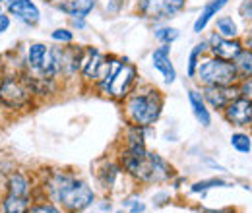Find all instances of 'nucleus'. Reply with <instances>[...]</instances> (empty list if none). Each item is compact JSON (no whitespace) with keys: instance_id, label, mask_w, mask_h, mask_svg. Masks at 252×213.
<instances>
[{"instance_id":"nucleus-34","label":"nucleus","mask_w":252,"mask_h":213,"mask_svg":"<svg viewBox=\"0 0 252 213\" xmlns=\"http://www.w3.org/2000/svg\"><path fill=\"white\" fill-rule=\"evenodd\" d=\"M123 2H125V0H107V4H109V10H111V12H117V10L123 6Z\"/></svg>"},{"instance_id":"nucleus-23","label":"nucleus","mask_w":252,"mask_h":213,"mask_svg":"<svg viewBox=\"0 0 252 213\" xmlns=\"http://www.w3.org/2000/svg\"><path fill=\"white\" fill-rule=\"evenodd\" d=\"M212 188H229V183L223 181V179H208V181H200V183H194L190 186V192L192 194H200V192H208Z\"/></svg>"},{"instance_id":"nucleus-1","label":"nucleus","mask_w":252,"mask_h":213,"mask_svg":"<svg viewBox=\"0 0 252 213\" xmlns=\"http://www.w3.org/2000/svg\"><path fill=\"white\" fill-rule=\"evenodd\" d=\"M49 194L57 204H61L70 213L88 210L95 200L94 190L88 186V183L66 173H57L49 181Z\"/></svg>"},{"instance_id":"nucleus-24","label":"nucleus","mask_w":252,"mask_h":213,"mask_svg":"<svg viewBox=\"0 0 252 213\" xmlns=\"http://www.w3.org/2000/svg\"><path fill=\"white\" fill-rule=\"evenodd\" d=\"M231 146L239 153H249L252 150L251 138H249L247 134H243V132H237V134L231 136Z\"/></svg>"},{"instance_id":"nucleus-33","label":"nucleus","mask_w":252,"mask_h":213,"mask_svg":"<svg viewBox=\"0 0 252 213\" xmlns=\"http://www.w3.org/2000/svg\"><path fill=\"white\" fill-rule=\"evenodd\" d=\"M10 26H12V18H10V14H0V33H6V31L10 30Z\"/></svg>"},{"instance_id":"nucleus-28","label":"nucleus","mask_w":252,"mask_h":213,"mask_svg":"<svg viewBox=\"0 0 252 213\" xmlns=\"http://www.w3.org/2000/svg\"><path fill=\"white\" fill-rule=\"evenodd\" d=\"M185 4H187V0H165V16H167V20L175 18L185 8Z\"/></svg>"},{"instance_id":"nucleus-21","label":"nucleus","mask_w":252,"mask_h":213,"mask_svg":"<svg viewBox=\"0 0 252 213\" xmlns=\"http://www.w3.org/2000/svg\"><path fill=\"white\" fill-rule=\"evenodd\" d=\"M216 28H218V35L225 37V39H233V37H237V33H239V31H237V24L233 22L231 16H221V18H218Z\"/></svg>"},{"instance_id":"nucleus-14","label":"nucleus","mask_w":252,"mask_h":213,"mask_svg":"<svg viewBox=\"0 0 252 213\" xmlns=\"http://www.w3.org/2000/svg\"><path fill=\"white\" fill-rule=\"evenodd\" d=\"M227 2L229 0H210L206 6H204V10H202V14L198 16V20L194 22V33H202V31L208 28V24L212 22V18L214 16H218V12H220L223 6H227Z\"/></svg>"},{"instance_id":"nucleus-2","label":"nucleus","mask_w":252,"mask_h":213,"mask_svg":"<svg viewBox=\"0 0 252 213\" xmlns=\"http://www.w3.org/2000/svg\"><path fill=\"white\" fill-rule=\"evenodd\" d=\"M136 76H138V72H136L134 64H130L128 61L107 59L97 84H99V90L105 95H109L113 99H125L134 88Z\"/></svg>"},{"instance_id":"nucleus-18","label":"nucleus","mask_w":252,"mask_h":213,"mask_svg":"<svg viewBox=\"0 0 252 213\" xmlns=\"http://www.w3.org/2000/svg\"><path fill=\"white\" fill-rule=\"evenodd\" d=\"M30 210V196H16L6 194L2 200V213H28Z\"/></svg>"},{"instance_id":"nucleus-30","label":"nucleus","mask_w":252,"mask_h":213,"mask_svg":"<svg viewBox=\"0 0 252 213\" xmlns=\"http://www.w3.org/2000/svg\"><path fill=\"white\" fill-rule=\"evenodd\" d=\"M123 206L130 208V213H144L146 212V206H144L142 202H138L136 198H128V200H125V202H123Z\"/></svg>"},{"instance_id":"nucleus-20","label":"nucleus","mask_w":252,"mask_h":213,"mask_svg":"<svg viewBox=\"0 0 252 213\" xmlns=\"http://www.w3.org/2000/svg\"><path fill=\"white\" fill-rule=\"evenodd\" d=\"M233 66H235V70H237L239 76H243V78H252V51L251 49L241 51V53L235 57Z\"/></svg>"},{"instance_id":"nucleus-40","label":"nucleus","mask_w":252,"mask_h":213,"mask_svg":"<svg viewBox=\"0 0 252 213\" xmlns=\"http://www.w3.org/2000/svg\"><path fill=\"white\" fill-rule=\"evenodd\" d=\"M0 14H2V4H0Z\"/></svg>"},{"instance_id":"nucleus-11","label":"nucleus","mask_w":252,"mask_h":213,"mask_svg":"<svg viewBox=\"0 0 252 213\" xmlns=\"http://www.w3.org/2000/svg\"><path fill=\"white\" fill-rule=\"evenodd\" d=\"M105 57L94 49V47H90V49H84V59H82V68H80V72H82V76L86 78V80H99V76H101V70H103V66H105Z\"/></svg>"},{"instance_id":"nucleus-3","label":"nucleus","mask_w":252,"mask_h":213,"mask_svg":"<svg viewBox=\"0 0 252 213\" xmlns=\"http://www.w3.org/2000/svg\"><path fill=\"white\" fill-rule=\"evenodd\" d=\"M123 167L128 175H132L134 179H138L140 183L154 184V183H165L169 179H173L175 171L173 167L158 153L148 152L142 157L123 153Z\"/></svg>"},{"instance_id":"nucleus-6","label":"nucleus","mask_w":252,"mask_h":213,"mask_svg":"<svg viewBox=\"0 0 252 213\" xmlns=\"http://www.w3.org/2000/svg\"><path fill=\"white\" fill-rule=\"evenodd\" d=\"M196 74L204 86H233L239 78L233 62L221 61L216 57L200 62Z\"/></svg>"},{"instance_id":"nucleus-19","label":"nucleus","mask_w":252,"mask_h":213,"mask_svg":"<svg viewBox=\"0 0 252 213\" xmlns=\"http://www.w3.org/2000/svg\"><path fill=\"white\" fill-rule=\"evenodd\" d=\"M8 192L16 196H30V181L22 173H12L8 177Z\"/></svg>"},{"instance_id":"nucleus-12","label":"nucleus","mask_w":252,"mask_h":213,"mask_svg":"<svg viewBox=\"0 0 252 213\" xmlns=\"http://www.w3.org/2000/svg\"><path fill=\"white\" fill-rule=\"evenodd\" d=\"M152 61H154V68L161 72V76L165 78V84H173L177 80V72H175L173 62H171V47L169 45L158 47L152 55Z\"/></svg>"},{"instance_id":"nucleus-32","label":"nucleus","mask_w":252,"mask_h":213,"mask_svg":"<svg viewBox=\"0 0 252 213\" xmlns=\"http://www.w3.org/2000/svg\"><path fill=\"white\" fill-rule=\"evenodd\" d=\"M239 14L245 20H252V0H243L239 6Z\"/></svg>"},{"instance_id":"nucleus-10","label":"nucleus","mask_w":252,"mask_h":213,"mask_svg":"<svg viewBox=\"0 0 252 213\" xmlns=\"http://www.w3.org/2000/svg\"><path fill=\"white\" fill-rule=\"evenodd\" d=\"M208 49L212 51V55L216 59H221V61H235V57L243 51L241 49V43L239 41H233V39H225L221 35H214L208 43Z\"/></svg>"},{"instance_id":"nucleus-25","label":"nucleus","mask_w":252,"mask_h":213,"mask_svg":"<svg viewBox=\"0 0 252 213\" xmlns=\"http://www.w3.org/2000/svg\"><path fill=\"white\" fill-rule=\"evenodd\" d=\"M119 167L117 165H113V163H109L103 171H99V181L101 184L105 186V188H111L113 184H115V179H117V175H119Z\"/></svg>"},{"instance_id":"nucleus-17","label":"nucleus","mask_w":252,"mask_h":213,"mask_svg":"<svg viewBox=\"0 0 252 213\" xmlns=\"http://www.w3.org/2000/svg\"><path fill=\"white\" fill-rule=\"evenodd\" d=\"M138 12L146 20H167L165 0H138Z\"/></svg>"},{"instance_id":"nucleus-26","label":"nucleus","mask_w":252,"mask_h":213,"mask_svg":"<svg viewBox=\"0 0 252 213\" xmlns=\"http://www.w3.org/2000/svg\"><path fill=\"white\" fill-rule=\"evenodd\" d=\"M179 30H175V28H159L156 30V39L161 41L163 45H171L173 41H177L179 39Z\"/></svg>"},{"instance_id":"nucleus-31","label":"nucleus","mask_w":252,"mask_h":213,"mask_svg":"<svg viewBox=\"0 0 252 213\" xmlns=\"http://www.w3.org/2000/svg\"><path fill=\"white\" fill-rule=\"evenodd\" d=\"M239 95L249 99L252 103V78H245V82L241 84V90H239Z\"/></svg>"},{"instance_id":"nucleus-35","label":"nucleus","mask_w":252,"mask_h":213,"mask_svg":"<svg viewBox=\"0 0 252 213\" xmlns=\"http://www.w3.org/2000/svg\"><path fill=\"white\" fill-rule=\"evenodd\" d=\"M72 26L78 28V30H84L86 28V20L84 18H72Z\"/></svg>"},{"instance_id":"nucleus-22","label":"nucleus","mask_w":252,"mask_h":213,"mask_svg":"<svg viewBox=\"0 0 252 213\" xmlns=\"http://www.w3.org/2000/svg\"><path fill=\"white\" fill-rule=\"evenodd\" d=\"M208 51V43H198L192 51H190V57H189V78H194L196 76V70H198V64H200V55H204Z\"/></svg>"},{"instance_id":"nucleus-29","label":"nucleus","mask_w":252,"mask_h":213,"mask_svg":"<svg viewBox=\"0 0 252 213\" xmlns=\"http://www.w3.org/2000/svg\"><path fill=\"white\" fill-rule=\"evenodd\" d=\"M28 213H61L55 204H39L28 210Z\"/></svg>"},{"instance_id":"nucleus-38","label":"nucleus","mask_w":252,"mask_h":213,"mask_svg":"<svg viewBox=\"0 0 252 213\" xmlns=\"http://www.w3.org/2000/svg\"><path fill=\"white\" fill-rule=\"evenodd\" d=\"M2 109H4V105H2V101H0V115H2Z\"/></svg>"},{"instance_id":"nucleus-8","label":"nucleus","mask_w":252,"mask_h":213,"mask_svg":"<svg viewBox=\"0 0 252 213\" xmlns=\"http://www.w3.org/2000/svg\"><path fill=\"white\" fill-rule=\"evenodd\" d=\"M223 111H225V119L235 126H249L252 122V103L245 97L233 99Z\"/></svg>"},{"instance_id":"nucleus-15","label":"nucleus","mask_w":252,"mask_h":213,"mask_svg":"<svg viewBox=\"0 0 252 213\" xmlns=\"http://www.w3.org/2000/svg\"><path fill=\"white\" fill-rule=\"evenodd\" d=\"M189 101H190V107H192V113L196 117V121L200 122L202 126H210L212 124V117H210V111L206 107V101L202 97V93H198L196 90H190L189 91Z\"/></svg>"},{"instance_id":"nucleus-5","label":"nucleus","mask_w":252,"mask_h":213,"mask_svg":"<svg viewBox=\"0 0 252 213\" xmlns=\"http://www.w3.org/2000/svg\"><path fill=\"white\" fill-rule=\"evenodd\" d=\"M33 90L28 74H8L0 80V101L6 109H26L32 103Z\"/></svg>"},{"instance_id":"nucleus-13","label":"nucleus","mask_w":252,"mask_h":213,"mask_svg":"<svg viewBox=\"0 0 252 213\" xmlns=\"http://www.w3.org/2000/svg\"><path fill=\"white\" fill-rule=\"evenodd\" d=\"M95 6H97V0H63L57 4V8L63 14L70 18H84V20L94 12Z\"/></svg>"},{"instance_id":"nucleus-36","label":"nucleus","mask_w":252,"mask_h":213,"mask_svg":"<svg viewBox=\"0 0 252 213\" xmlns=\"http://www.w3.org/2000/svg\"><path fill=\"white\" fill-rule=\"evenodd\" d=\"M247 45H249V49H252V30L249 31V35H247Z\"/></svg>"},{"instance_id":"nucleus-16","label":"nucleus","mask_w":252,"mask_h":213,"mask_svg":"<svg viewBox=\"0 0 252 213\" xmlns=\"http://www.w3.org/2000/svg\"><path fill=\"white\" fill-rule=\"evenodd\" d=\"M47 45H43V43H32L30 47H28V59H26V66H28V70H30V74L32 76H37L39 74V70H41V66H43V59H45V55H47Z\"/></svg>"},{"instance_id":"nucleus-37","label":"nucleus","mask_w":252,"mask_h":213,"mask_svg":"<svg viewBox=\"0 0 252 213\" xmlns=\"http://www.w3.org/2000/svg\"><path fill=\"white\" fill-rule=\"evenodd\" d=\"M202 213H223V212H218V210H204Z\"/></svg>"},{"instance_id":"nucleus-9","label":"nucleus","mask_w":252,"mask_h":213,"mask_svg":"<svg viewBox=\"0 0 252 213\" xmlns=\"http://www.w3.org/2000/svg\"><path fill=\"white\" fill-rule=\"evenodd\" d=\"M202 97H204V101H208L212 105V109L223 111L233 99L239 97V91L231 86H206Z\"/></svg>"},{"instance_id":"nucleus-39","label":"nucleus","mask_w":252,"mask_h":213,"mask_svg":"<svg viewBox=\"0 0 252 213\" xmlns=\"http://www.w3.org/2000/svg\"><path fill=\"white\" fill-rule=\"evenodd\" d=\"M4 2H6V0H0V4H4Z\"/></svg>"},{"instance_id":"nucleus-4","label":"nucleus","mask_w":252,"mask_h":213,"mask_svg":"<svg viewBox=\"0 0 252 213\" xmlns=\"http://www.w3.org/2000/svg\"><path fill=\"white\" fill-rule=\"evenodd\" d=\"M163 111V95L158 90L130 91L126 99V117L134 126H152L159 121Z\"/></svg>"},{"instance_id":"nucleus-27","label":"nucleus","mask_w":252,"mask_h":213,"mask_svg":"<svg viewBox=\"0 0 252 213\" xmlns=\"http://www.w3.org/2000/svg\"><path fill=\"white\" fill-rule=\"evenodd\" d=\"M51 39L57 41V43H64V45H70L74 41V33L66 28H59V30L51 31Z\"/></svg>"},{"instance_id":"nucleus-7","label":"nucleus","mask_w":252,"mask_h":213,"mask_svg":"<svg viewBox=\"0 0 252 213\" xmlns=\"http://www.w3.org/2000/svg\"><path fill=\"white\" fill-rule=\"evenodd\" d=\"M6 8L10 16H16L26 26H35L41 20V12L33 0H6Z\"/></svg>"}]
</instances>
